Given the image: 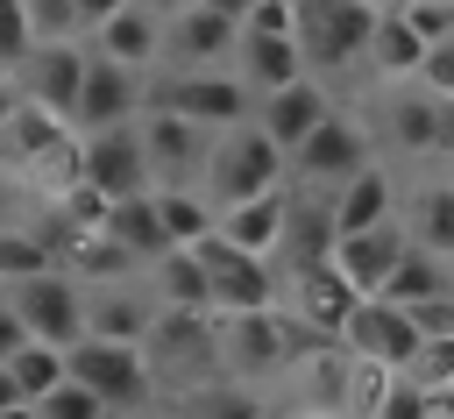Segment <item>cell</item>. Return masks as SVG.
I'll return each instance as SVG.
<instances>
[{
	"instance_id": "31",
	"label": "cell",
	"mask_w": 454,
	"mask_h": 419,
	"mask_svg": "<svg viewBox=\"0 0 454 419\" xmlns=\"http://www.w3.org/2000/svg\"><path fill=\"white\" fill-rule=\"evenodd\" d=\"M156 213H163V234L170 249H206L220 234V213L206 192H156Z\"/></svg>"
},
{
	"instance_id": "5",
	"label": "cell",
	"mask_w": 454,
	"mask_h": 419,
	"mask_svg": "<svg viewBox=\"0 0 454 419\" xmlns=\"http://www.w3.org/2000/svg\"><path fill=\"white\" fill-rule=\"evenodd\" d=\"M7 305H14L21 334H28V341H43V348H57V355H71V348L85 341V284H78V277H64V270L21 277V284L7 291Z\"/></svg>"
},
{
	"instance_id": "36",
	"label": "cell",
	"mask_w": 454,
	"mask_h": 419,
	"mask_svg": "<svg viewBox=\"0 0 454 419\" xmlns=\"http://www.w3.org/2000/svg\"><path fill=\"white\" fill-rule=\"evenodd\" d=\"M404 383H419L426 398H447V391H454V334H426V348H419V362L404 369Z\"/></svg>"
},
{
	"instance_id": "6",
	"label": "cell",
	"mask_w": 454,
	"mask_h": 419,
	"mask_svg": "<svg viewBox=\"0 0 454 419\" xmlns=\"http://www.w3.org/2000/svg\"><path fill=\"white\" fill-rule=\"evenodd\" d=\"M369 36H376V7H362V0H298V50H305L312 78L369 57Z\"/></svg>"
},
{
	"instance_id": "11",
	"label": "cell",
	"mask_w": 454,
	"mask_h": 419,
	"mask_svg": "<svg viewBox=\"0 0 454 419\" xmlns=\"http://www.w3.org/2000/svg\"><path fill=\"white\" fill-rule=\"evenodd\" d=\"M340 348L362 355V362H376V369H390V376H404V369L419 362L426 334H419V320H411L404 305H390V298H362L355 320H348V341H340Z\"/></svg>"
},
{
	"instance_id": "53",
	"label": "cell",
	"mask_w": 454,
	"mask_h": 419,
	"mask_svg": "<svg viewBox=\"0 0 454 419\" xmlns=\"http://www.w3.org/2000/svg\"><path fill=\"white\" fill-rule=\"evenodd\" d=\"M362 7H376V14H390V0H362Z\"/></svg>"
},
{
	"instance_id": "14",
	"label": "cell",
	"mask_w": 454,
	"mask_h": 419,
	"mask_svg": "<svg viewBox=\"0 0 454 419\" xmlns=\"http://www.w3.org/2000/svg\"><path fill=\"white\" fill-rule=\"evenodd\" d=\"M291 170H298V185H312V192H340L348 178H362L369 170V135H362V121H348V114H333L298 156H291Z\"/></svg>"
},
{
	"instance_id": "18",
	"label": "cell",
	"mask_w": 454,
	"mask_h": 419,
	"mask_svg": "<svg viewBox=\"0 0 454 419\" xmlns=\"http://www.w3.org/2000/svg\"><path fill=\"white\" fill-rule=\"evenodd\" d=\"M92 57H106V64H121V71L149 78V71L163 64V14H156L149 0H128L114 21H99V28H92Z\"/></svg>"
},
{
	"instance_id": "19",
	"label": "cell",
	"mask_w": 454,
	"mask_h": 419,
	"mask_svg": "<svg viewBox=\"0 0 454 419\" xmlns=\"http://www.w3.org/2000/svg\"><path fill=\"white\" fill-rule=\"evenodd\" d=\"M404 249H411V234H404V220H390V227H369V234H348V241L333 249V270L348 277V291H355V298H383V284H390V270L404 263Z\"/></svg>"
},
{
	"instance_id": "34",
	"label": "cell",
	"mask_w": 454,
	"mask_h": 419,
	"mask_svg": "<svg viewBox=\"0 0 454 419\" xmlns=\"http://www.w3.org/2000/svg\"><path fill=\"white\" fill-rule=\"evenodd\" d=\"M7 376H14L21 405H43V398L64 383V355H57V348H43V341H21V348H14V362H7Z\"/></svg>"
},
{
	"instance_id": "27",
	"label": "cell",
	"mask_w": 454,
	"mask_h": 419,
	"mask_svg": "<svg viewBox=\"0 0 454 419\" xmlns=\"http://www.w3.org/2000/svg\"><path fill=\"white\" fill-rule=\"evenodd\" d=\"M106 234H114L135 263H163V256H170V234H163V213H156V192L121 199V206L106 213Z\"/></svg>"
},
{
	"instance_id": "28",
	"label": "cell",
	"mask_w": 454,
	"mask_h": 419,
	"mask_svg": "<svg viewBox=\"0 0 454 419\" xmlns=\"http://www.w3.org/2000/svg\"><path fill=\"white\" fill-rule=\"evenodd\" d=\"M383 298L404 305V312H419V305H433V298H454V270H447L440 256H426V249H404V263L390 270Z\"/></svg>"
},
{
	"instance_id": "12",
	"label": "cell",
	"mask_w": 454,
	"mask_h": 419,
	"mask_svg": "<svg viewBox=\"0 0 454 419\" xmlns=\"http://www.w3.org/2000/svg\"><path fill=\"white\" fill-rule=\"evenodd\" d=\"M142 114H149V85H142L135 71L106 64V57H92V71H85V92H78V114H71V128H78V135H114V128H135Z\"/></svg>"
},
{
	"instance_id": "54",
	"label": "cell",
	"mask_w": 454,
	"mask_h": 419,
	"mask_svg": "<svg viewBox=\"0 0 454 419\" xmlns=\"http://www.w3.org/2000/svg\"><path fill=\"white\" fill-rule=\"evenodd\" d=\"M114 419H156V412H114Z\"/></svg>"
},
{
	"instance_id": "17",
	"label": "cell",
	"mask_w": 454,
	"mask_h": 419,
	"mask_svg": "<svg viewBox=\"0 0 454 419\" xmlns=\"http://www.w3.org/2000/svg\"><path fill=\"white\" fill-rule=\"evenodd\" d=\"M85 185H92L106 206L156 192V185H149V156H142V135H135V128H114V135H85Z\"/></svg>"
},
{
	"instance_id": "33",
	"label": "cell",
	"mask_w": 454,
	"mask_h": 419,
	"mask_svg": "<svg viewBox=\"0 0 454 419\" xmlns=\"http://www.w3.org/2000/svg\"><path fill=\"white\" fill-rule=\"evenodd\" d=\"M43 270H57V256H50V241L28 227V220H14V227H0V291H14L21 277H43Z\"/></svg>"
},
{
	"instance_id": "39",
	"label": "cell",
	"mask_w": 454,
	"mask_h": 419,
	"mask_svg": "<svg viewBox=\"0 0 454 419\" xmlns=\"http://www.w3.org/2000/svg\"><path fill=\"white\" fill-rule=\"evenodd\" d=\"M241 36H298V0H248Z\"/></svg>"
},
{
	"instance_id": "38",
	"label": "cell",
	"mask_w": 454,
	"mask_h": 419,
	"mask_svg": "<svg viewBox=\"0 0 454 419\" xmlns=\"http://www.w3.org/2000/svg\"><path fill=\"white\" fill-rule=\"evenodd\" d=\"M35 419H114V412H106V405H99L92 391H78V383L64 376V383H57V391H50L43 405H35Z\"/></svg>"
},
{
	"instance_id": "52",
	"label": "cell",
	"mask_w": 454,
	"mask_h": 419,
	"mask_svg": "<svg viewBox=\"0 0 454 419\" xmlns=\"http://www.w3.org/2000/svg\"><path fill=\"white\" fill-rule=\"evenodd\" d=\"M433 412H440V419H454V391H447V398H433Z\"/></svg>"
},
{
	"instance_id": "9",
	"label": "cell",
	"mask_w": 454,
	"mask_h": 419,
	"mask_svg": "<svg viewBox=\"0 0 454 419\" xmlns=\"http://www.w3.org/2000/svg\"><path fill=\"white\" fill-rule=\"evenodd\" d=\"M135 135H142V156H149V185H156V192H199V178H206V149H213L206 128H192V121L149 107V114L135 121Z\"/></svg>"
},
{
	"instance_id": "48",
	"label": "cell",
	"mask_w": 454,
	"mask_h": 419,
	"mask_svg": "<svg viewBox=\"0 0 454 419\" xmlns=\"http://www.w3.org/2000/svg\"><path fill=\"white\" fill-rule=\"evenodd\" d=\"M21 114V85H14V71H0V128Z\"/></svg>"
},
{
	"instance_id": "13",
	"label": "cell",
	"mask_w": 454,
	"mask_h": 419,
	"mask_svg": "<svg viewBox=\"0 0 454 419\" xmlns=\"http://www.w3.org/2000/svg\"><path fill=\"white\" fill-rule=\"evenodd\" d=\"M241 43V21H227L220 7H184L163 14V64L170 71H220Z\"/></svg>"
},
{
	"instance_id": "21",
	"label": "cell",
	"mask_w": 454,
	"mask_h": 419,
	"mask_svg": "<svg viewBox=\"0 0 454 419\" xmlns=\"http://www.w3.org/2000/svg\"><path fill=\"white\" fill-rule=\"evenodd\" d=\"M234 78H241L255 99H270V92H284V85L312 78V71H305L298 36H241V43H234Z\"/></svg>"
},
{
	"instance_id": "42",
	"label": "cell",
	"mask_w": 454,
	"mask_h": 419,
	"mask_svg": "<svg viewBox=\"0 0 454 419\" xmlns=\"http://www.w3.org/2000/svg\"><path fill=\"white\" fill-rule=\"evenodd\" d=\"M369 419H433V398H426L419 383H404V376H397V383L383 391V405H376Z\"/></svg>"
},
{
	"instance_id": "57",
	"label": "cell",
	"mask_w": 454,
	"mask_h": 419,
	"mask_svg": "<svg viewBox=\"0 0 454 419\" xmlns=\"http://www.w3.org/2000/svg\"><path fill=\"white\" fill-rule=\"evenodd\" d=\"M0 227H14V220H7V199H0Z\"/></svg>"
},
{
	"instance_id": "20",
	"label": "cell",
	"mask_w": 454,
	"mask_h": 419,
	"mask_svg": "<svg viewBox=\"0 0 454 419\" xmlns=\"http://www.w3.org/2000/svg\"><path fill=\"white\" fill-rule=\"evenodd\" d=\"M355 291H348V277L333 270V263H319V270H298L291 277V320H305L312 334H326V341H348V320H355Z\"/></svg>"
},
{
	"instance_id": "23",
	"label": "cell",
	"mask_w": 454,
	"mask_h": 419,
	"mask_svg": "<svg viewBox=\"0 0 454 419\" xmlns=\"http://www.w3.org/2000/svg\"><path fill=\"white\" fill-rule=\"evenodd\" d=\"M284 220H291V192H262L220 213V241L248 249V256H277L284 249Z\"/></svg>"
},
{
	"instance_id": "56",
	"label": "cell",
	"mask_w": 454,
	"mask_h": 419,
	"mask_svg": "<svg viewBox=\"0 0 454 419\" xmlns=\"http://www.w3.org/2000/svg\"><path fill=\"white\" fill-rule=\"evenodd\" d=\"M404 7H411V0H390V14H404Z\"/></svg>"
},
{
	"instance_id": "16",
	"label": "cell",
	"mask_w": 454,
	"mask_h": 419,
	"mask_svg": "<svg viewBox=\"0 0 454 419\" xmlns=\"http://www.w3.org/2000/svg\"><path fill=\"white\" fill-rule=\"evenodd\" d=\"M326 121H333V99H326V85H319V78H298V85H284V92L255 99V128H262L284 156H298Z\"/></svg>"
},
{
	"instance_id": "1",
	"label": "cell",
	"mask_w": 454,
	"mask_h": 419,
	"mask_svg": "<svg viewBox=\"0 0 454 419\" xmlns=\"http://www.w3.org/2000/svg\"><path fill=\"white\" fill-rule=\"evenodd\" d=\"M0 185H28L57 206L71 185H85V135L21 99V114L0 128Z\"/></svg>"
},
{
	"instance_id": "46",
	"label": "cell",
	"mask_w": 454,
	"mask_h": 419,
	"mask_svg": "<svg viewBox=\"0 0 454 419\" xmlns=\"http://www.w3.org/2000/svg\"><path fill=\"white\" fill-rule=\"evenodd\" d=\"M71 7H78V28H99V21H114L128 0H71Z\"/></svg>"
},
{
	"instance_id": "4",
	"label": "cell",
	"mask_w": 454,
	"mask_h": 419,
	"mask_svg": "<svg viewBox=\"0 0 454 419\" xmlns=\"http://www.w3.org/2000/svg\"><path fill=\"white\" fill-rule=\"evenodd\" d=\"M199 256V270H206V291H213V320H234V312H277V298H284V277L270 270V256H248V249H234V241H206V249H192Z\"/></svg>"
},
{
	"instance_id": "47",
	"label": "cell",
	"mask_w": 454,
	"mask_h": 419,
	"mask_svg": "<svg viewBox=\"0 0 454 419\" xmlns=\"http://www.w3.org/2000/svg\"><path fill=\"white\" fill-rule=\"evenodd\" d=\"M433 156H454V99H440V135H433Z\"/></svg>"
},
{
	"instance_id": "51",
	"label": "cell",
	"mask_w": 454,
	"mask_h": 419,
	"mask_svg": "<svg viewBox=\"0 0 454 419\" xmlns=\"http://www.w3.org/2000/svg\"><path fill=\"white\" fill-rule=\"evenodd\" d=\"M277 419H333V412H305V405H284Z\"/></svg>"
},
{
	"instance_id": "29",
	"label": "cell",
	"mask_w": 454,
	"mask_h": 419,
	"mask_svg": "<svg viewBox=\"0 0 454 419\" xmlns=\"http://www.w3.org/2000/svg\"><path fill=\"white\" fill-rule=\"evenodd\" d=\"M383 128H390V142H397V149L433 156V135H440V99H433V92H419V85H397V99L383 107Z\"/></svg>"
},
{
	"instance_id": "3",
	"label": "cell",
	"mask_w": 454,
	"mask_h": 419,
	"mask_svg": "<svg viewBox=\"0 0 454 419\" xmlns=\"http://www.w3.org/2000/svg\"><path fill=\"white\" fill-rule=\"evenodd\" d=\"M149 107L156 114H177V121H192L206 135H227V128L255 121V92L234 71H163L156 92H149Z\"/></svg>"
},
{
	"instance_id": "44",
	"label": "cell",
	"mask_w": 454,
	"mask_h": 419,
	"mask_svg": "<svg viewBox=\"0 0 454 419\" xmlns=\"http://www.w3.org/2000/svg\"><path fill=\"white\" fill-rule=\"evenodd\" d=\"M411 320H419V334H454V298H433V305H419Z\"/></svg>"
},
{
	"instance_id": "37",
	"label": "cell",
	"mask_w": 454,
	"mask_h": 419,
	"mask_svg": "<svg viewBox=\"0 0 454 419\" xmlns=\"http://www.w3.org/2000/svg\"><path fill=\"white\" fill-rule=\"evenodd\" d=\"M35 43H78V7L71 0H21Z\"/></svg>"
},
{
	"instance_id": "22",
	"label": "cell",
	"mask_w": 454,
	"mask_h": 419,
	"mask_svg": "<svg viewBox=\"0 0 454 419\" xmlns=\"http://www.w3.org/2000/svg\"><path fill=\"white\" fill-rule=\"evenodd\" d=\"M326 206H333V234H340V241H348V234H369V227H390V220H397V213H390V206H397L390 170H383V163H369V170H362V178H348Z\"/></svg>"
},
{
	"instance_id": "45",
	"label": "cell",
	"mask_w": 454,
	"mask_h": 419,
	"mask_svg": "<svg viewBox=\"0 0 454 419\" xmlns=\"http://www.w3.org/2000/svg\"><path fill=\"white\" fill-rule=\"evenodd\" d=\"M28 334H21V320H14V305H7V291H0V369L14 362V348H21Z\"/></svg>"
},
{
	"instance_id": "49",
	"label": "cell",
	"mask_w": 454,
	"mask_h": 419,
	"mask_svg": "<svg viewBox=\"0 0 454 419\" xmlns=\"http://www.w3.org/2000/svg\"><path fill=\"white\" fill-rule=\"evenodd\" d=\"M7 412H21V391H14V376L0 369V419H7Z\"/></svg>"
},
{
	"instance_id": "26",
	"label": "cell",
	"mask_w": 454,
	"mask_h": 419,
	"mask_svg": "<svg viewBox=\"0 0 454 419\" xmlns=\"http://www.w3.org/2000/svg\"><path fill=\"white\" fill-rule=\"evenodd\" d=\"M376 78H390V85H419V71H426V36L404 21V14H376V36H369V57H362Z\"/></svg>"
},
{
	"instance_id": "8",
	"label": "cell",
	"mask_w": 454,
	"mask_h": 419,
	"mask_svg": "<svg viewBox=\"0 0 454 419\" xmlns=\"http://www.w3.org/2000/svg\"><path fill=\"white\" fill-rule=\"evenodd\" d=\"M213 348H220V376L255 391L262 376H284V312H234L213 320Z\"/></svg>"
},
{
	"instance_id": "7",
	"label": "cell",
	"mask_w": 454,
	"mask_h": 419,
	"mask_svg": "<svg viewBox=\"0 0 454 419\" xmlns=\"http://www.w3.org/2000/svg\"><path fill=\"white\" fill-rule=\"evenodd\" d=\"M64 376H71L78 391H92L106 412H142L149 391H156L149 355H142V348H114V341H78V348L64 355Z\"/></svg>"
},
{
	"instance_id": "24",
	"label": "cell",
	"mask_w": 454,
	"mask_h": 419,
	"mask_svg": "<svg viewBox=\"0 0 454 419\" xmlns=\"http://www.w3.org/2000/svg\"><path fill=\"white\" fill-rule=\"evenodd\" d=\"M333 249H340V234H333V206L326 199H291V220H284V277H298V270H319V263H333Z\"/></svg>"
},
{
	"instance_id": "43",
	"label": "cell",
	"mask_w": 454,
	"mask_h": 419,
	"mask_svg": "<svg viewBox=\"0 0 454 419\" xmlns=\"http://www.w3.org/2000/svg\"><path fill=\"white\" fill-rule=\"evenodd\" d=\"M419 92H433V99H454V43H433V50H426Z\"/></svg>"
},
{
	"instance_id": "2",
	"label": "cell",
	"mask_w": 454,
	"mask_h": 419,
	"mask_svg": "<svg viewBox=\"0 0 454 419\" xmlns=\"http://www.w3.org/2000/svg\"><path fill=\"white\" fill-rule=\"evenodd\" d=\"M284 178H291V156L255 128V121H241V128H227V135H213V149H206V178H199V192L213 199V213H227V206H241V199H262V192H284Z\"/></svg>"
},
{
	"instance_id": "32",
	"label": "cell",
	"mask_w": 454,
	"mask_h": 419,
	"mask_svg": "<svg viewBox=\"0 0 454 419\" xmlns=\"http://www.w3.org/2000/svg\"><path fill=\"white\" fill-rule=\"evenodd\" d=\"M411 249H426V256H440V263H454V185H426L419 199H411Z\"/></svg>"
},
{
	"instance_id": "35",
	"label": "cell",
	"mask_w": 454,
	"mask_h": 419,
	"mask_svg": "<svg viewBox=\"0 0 454 419\" xmlns=\"http://www.w3.org/2000/svg\"><path fill=\"white\" fill-rule=\"evenodd\" d=\"M184 412H192V419H277L255 391H241V383H227V376H220V383H206V391H192V398H184Z\"/></svg>"
},
{
	"instance_id": "30",
	"label": "cell",
	"mask_w": 454,
	"mask_h": 419,
	"mask_svg": "<svg viewBox=\"0 0 454 419\" xmlns=\"http://www.w3.org/2000/svg\"><path fill=\"white\" fill-rule=\"evenodd\" d=\"M156 305H163V312H199V320H213V291H206V270H199L192 249H170V256L156 263Z\"/></svg>"
},
{
	"instance_id": "58",
	"label": "cell",
	"mask_w": 454,
	"mask_h": 419,
	"mask_svg": "<svg viewBox=\"0 0 454 419\" xmlns=\"http://www.w3.org/2000/svg\"><path fill=\"white\" fill-rule=\"evenodd\" d=\"M433 419H440V412H433Z\"/></svg>"
},
{
	"instance_id": "10",
	"label": "cell",
	"mask_w": 454,
	"mask_h": 419,
	"mask_svg": "<svg viewBox=\"0 0 454 419\" xmlns=\"http://www.w3.org/2000/svg\"><path fill=\"white\" fill-rule=\"evenodd\" d=\"M85 71H92V43H35L14 64V85H21L28 107L71 121L78 114V92H85Z\"/></svg>"
},
{
	"instance_id": "50",
	"label": "cell",
	"mask_w": 454,
	"mask_h": 419,
	"mask_svg": "<svg viewBox=\"0 0 454 419\" xmlns=\"http://www.w3.org/2000/svg\"><path fill=\"white\" fill-rule=\"evenodd\" d=\"M156 14H184V7H213V0H149Z\"/></svg>"
},
{
	"instance_id": "55",
	"label": "cell",
	"mask_w": 454,
	"mask_h": 419,
	"mask_svg": "<svg viewBox=\"0 0 454 419\" xmlns=\"http://www.w3.org/2000/svg\"><path fill=\"white\" fill-rule=\"evenodd\" d=\"M7 419H35V405H21V412H7Z\"/></svg>"
},
{
	"instance_id": "15",
	"label": "cell",
	"mask_w": 454,
	"mask_h": 419,
	"mask_svg": "<svg viewBox=\"0 0 454 419\" xmlns=\"http://www.w3.org/2000/svg\"><path fill=\"white\" fill-rule=\"evenodd\" d=\"M156 327V291L121 284H85V341H114V348H149Z\"/></svg>"
},
{
	"instance_id": "40",
	"label": "cell",
	"mask_w": 454,
	"mask_h": 419,
	"mask_svg": "<svg viewBox=\"0 0 454 419\" xmlns=\"http://www.w3.org/2000/svg\"><path fill=\"white\" fill-rule=\"evenodd\" d=\"M28 50H35V28H28L21 0H0V71H14Z\"/></svg>"
},
{
	"instance_id": "41",
	"label": "cell",
	"mask_w": 454,
	"mask_h": 419,
	"mask_svg": "<svg viewBox=\"0 0 454 419\" xmlns=\"http://www.w3.org/2000/svg\"><path fill=\"white\" fill-rule=\"evenodd\" d=\"M404 21L426 36V50H433V43H454V0H411Z\"/></svg>"
},
{
	"instance_id": "25",
	"label": "cell",
	"mask_w": 454,
	"mask_h": 419,
	"mask_svg": "<svg viewBox=\"0 0 454 419\" xmlns=\"http://www.w3.org/2000/svg\"><path fill=\"white\" fill-rule=\"evenodd\" d=\"M284 376H291V391H298L291 405L348 419V348H319V355H298Z\"/></svg>"
}]
</instances>
